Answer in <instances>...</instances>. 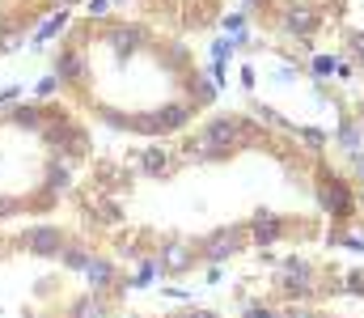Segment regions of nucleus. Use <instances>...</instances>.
Listing matches in <instances>:
<instances>
[{
	"instance_id": "f257e3e1",
	"label": "nucleus",
	"mask_w": 364,
	"mask_h": 318,
	"mask_svg": "<svg viewBox=\"0 0 364 318\" xmlns=\"http://www.w3.org/2000/svg\"><path fill=\"white\" fill-rule=\"evenodd\" d=\"M55 98L85 123L166 140L195 110L216 102V81L195 68L191 47L140 17H73L51 47Z\"/></svg>"
},
{
	"instance_id": "f03ea898",
	"label": "nucleus",
	"mask_w": 364,
	"mask_h": 318,
	"mask_svg": "<svg viewBox=\"0 0 364 318\" xmlns=\"http://www.w3.org/2000/svg\"><path fill=\"white\" fill-rule=\"evenodd\" d=\"M127 289V267L77 225L0 229V318H114Z\"/></svg>"
},
{
	"instance_id": "7ed1b4c3",
	"label": "nucleus",
	"mask_w": 364,
	"mask_h": 318,
	"mask_svg": "<svg viewBox=\"0 0 364 318\" xmlns=\"http://www.w3.org/2000/svg\"><path fill=\"white\" fill-rule=\"evenodd\" d=\"M90 123L64 98L0 94V229L55 221L93 161Z\"/></svg>"
},
{
	"instance_id": "20e7f679",
	"label": "nucleus",
	"mask_w": 364,
	"mask_h": 318,
	"mask_svg": "<svg viewBox=\"0 0 364 318\" xmlns=\"http://www.w3.org/2000/svg\"><path fill=\"white\" fill-rule=\"evenodd\" d=\"M322 208L331 212V216H348L352 196H348V187H343L339 179H326V183H322Z\"/></svg>"
},
{
	"instance_id": "39448f33",
	"label": "nucleus",
	"mask_w": 364,
	"mask_h": 318,
	"mask_svg": "<svg viewBox=\"0 0 364 318\" xmlns=\"http://www.w3.org/2000/svg\"><path fill=\"white\" fill-rule=\"evenodd\" d=\"M284 30H288V34H296V38H309V34L318 30V13H314V9H305V4H296V9H288V13H284Z\"/></svg>"
},
{
	"instance_id": "423d86ee",
	"label": "nucleus",
	"mask_w": 364,
	"mask_h": 318,
	"mask_svg": "<svg viewBox=\"0 0 364 318\" xmlns=\"http://www.w3.org/2000/svg\"><path fill=\"white\" fill-rule=\"evenodd\" d=\"M233 51H237V43H233V38H216V47H212V55H216V64H225V60H233Z\"/></svg>"
},
{
	"instance_id": "0eeeda50",
	"label": "nucleus",
	"mask_w": 364,
	"mask_h": 318,
	"mask_svg": "<svg viewBox=\"0 0 364 318\" xmlns=\"http://www.w3.org/2000/svg\"><path fill=\"white\" fill-rule=\"evenodd\" d=\"M343 144H348V149H352V153H360V127H356V123H352V119H348V123H343Z\"/></svg>"
},
{
	"instance_id": "6e6552de",
	"label": "nucleus",
	"mask_w": 364,
	"mask_h": 318,
	"mask_svg": "<svg viewBox=\"0 0 364 318\" xmlns=\"http://www.w3.org/2000/svg\"><path fill=\"white\" fill-rule=\"evenodd\" d=\"M314 73H318V77L335 73V60H331V55H318V60H314Z\"/></svg>"
}]
</instances>
